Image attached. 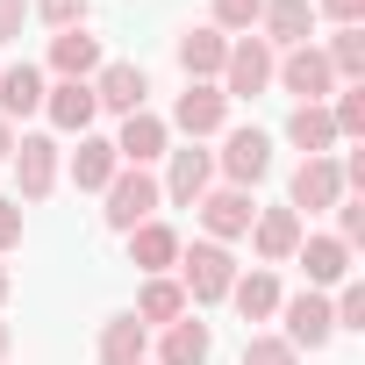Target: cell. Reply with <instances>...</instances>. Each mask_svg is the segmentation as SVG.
<instances>
[{
  "mask_svg": "<svg viewBox=\"0 0 365 365\" xmlns=\"http://www.w3.org/2000/svg\"><path fill=\"white\" fill-rule=\"evenodd\" d=\"M230 279H237L230 244H194V251H179V294H187V301H230Z\"/></svg>",
  "mask_w": 365,
  "mask_h": 365,
  "instance_id": "1",
  "label": "cell"
},
{
  "mask_svg": "<svg viewBox=\"0 0 365 365\" xmlns=\"http://www.w3.org/2000/svg\"><path fill=\"white\" fill-rule=\"evenodd\" d=\"M272 79L294 93V108H322V101L336 93V72H329V58H322L315 43H294V51L272 65Z\"/></svg>",
  "mask_w": 365,
  "mask_h": 365,
  "instance_id": "2",
  "label": "cell"
},
{
  "mask_svg": "<svg viewBox=\"0 0 365 365\" xmlns=\"http://www.w3.org/2000/svg\"><path fill=\"white\" fill-rule=\"evenodd\" d=\"M158 201H165V194H158V179H150V172H136V165H122V172L108 179V208H101V215H108V230H122V237H129L136 222H150V215H158Z\"/></svg>",
  "mask_w": 365,
  "mask_h": 365,
  "instance_id": "3",
  "label": "cell"
},
{
  "mask_svg": "<svg viewBox=\"0 0 365 365\" xmlns=\"http://www.w3.org/2000/svg\"><path fill=\"white\" fill-rule=\"evenodd\" d=\"M272 43H258V36H237L230 43V58H222V101H251V93H265L272 86Z\"/></svg>",
  "mask_w": 365,
  "mask_h": 365,
  "instance_id": "4",
  "label": "cell"
},
{
  "mask_svg": "<svg viewBox=\"0 0 365 365\" xmlns=\"http://www.w3.org/2000/svg\"><path fill=\"white\" fill-rule=\"evenodd\" d=\"M336 201H344L336 158H301L294 179H287V208H294V215H322V208H336Z\"/></svg>",
  "mask_w": 365,
  "mask_h": 365,
  "instance_id": "5",
  "label": "cell"
},
{
  "mask_svg": "<svg viewBox=\"0 0 365 365\" xmlns=\"http://www.w3.org/2000/svg\"><path fill=\"white\" fill-rule=\"evenodd\" d=\"M215 165H222V179H230V187H258V179L272 172V136L265 129H230L222 136V150H215Z\"/></svg>",
  "mask_w": 365,
  "mask_h": 365,
  "instance_id": "6",
  "label": "cell"
},
{
  "mask_svg": "<svg viewBox=\"0 0 365 365\" xmlns=\"http://www.w3.org/2000/svg\"><path fill=\"white\" fill-rule=\"evenodd\" d=\"M201 230H208V244H230V237H251V222H258V201L244 194V187H208L201 201Z\"/></svg>",
  "mask_w": 365,
  "mask_h": 365,
  "instance_id": "7",
  "label": "cell"
},
{
  "mask_svg": "<svg viewBox=\"0 0 365 365\" xmlns=\"http://www.w3.org/2000/svg\"><path fill=\"white\" fill-rule=\"evenodd\" d=\"M279 315H287V344H294V351H322V344L336 336V315H329V301H322L315 287H308V294H287Z\"/></svg>",
  "mask_w": 365,
  "mask_h": 365,
  "instance_id": "8",
  "label": "cell"
},
{
  "mask_svg": "<svg viewBox=\"0 0 365 365\" xmlns=\"http://www.w3.org/2000/svg\"><path fill=\"white\" fill-rule=\"evenodd\" d=\"M215 187V150H201V143H187V150H172V172H165V201L172 208H194L201 194Z\"/></svg>",
  "mask_w": 365,
  "mask_h": 365,
  "instance_id": "9",
  "label": "cell"
},
{
  "mask_svg": "<svg viewBox=\"0 0 365 365\" xmlns=\"http://www.w3.org/2000/svg\"><path fill=\"white\" fill-rule=\"evenodd\" d=\"M230 122V101H222V86H208V79H187V93H179V108H172V122L165 129H187L194 143L201 136H215Z\"/></svg>",
  "mask_w": 365,
  "mask_h": 365,
  "instance_id": "10",
  "label": "cell"
},
{
  "mask_svg": "<svg viewBox=\"0 0 365 365\" xmlns=\"http://www.w3.org/2000/svg\"><path fill=\"white\" fill-rule=\"evenodd\" d=\"M15 179H22V194L15 201H51V187H58V143L51 136H15Z\"/></svg>",
  "mask_w": 365,
  "mask_h": 365,
  "instance_id": "11",
  "label": "cell"
},
{
  "mask_svg": "<svg viewBox=\"0 0 365 365\" xmlns=\"http://www.w3.org/2000/svg\"><path fill=\"white\" fill-rule=\"evenodd\" d=\"M43 115H51V129H65V136H86L93 129V79H58V86H43Z\"/></svg>",
  "mask_w": 365,
  "mask_h": 365,
  "instance_id": "12",
  "label": "cell"
},
{
  "mask_svg": "<svg viewBox=\"0 0 365 365\" xmlns=\"http://www.w3.org/2000/svg\"><path fill=\"white\" fill-rule=\"evenodd\" d=\"M179 251H187V244H179V230H172V222H158V215L129 230V265H136V272H150V279H158V272H172V265H179Z\"/></svg>",
  "mask_w": 365,
  "mask_h": 365,
  "instance_id": "13",
  "label": "cell"
},
{
  "mask_svg": "<svg viewBox=\"0 0 365 365\" xmlns=\"http://www.w3.org/2000/svg\"><path fill=\"white\" fill-rule=\"evenodd\" d=\"M165 143H172V129H165V115H150V108H136V115H122V136H115V158L143 172L150 158H165Z\"/></svg>",
  "mask_w": 365,
  "mask_h": 365,
  "instance_id": "14",
  "label": "cell"
},
{
  "mask_svg": "<svg viewBox=\"0 0 365 365\" xmlns=\"http://www.w3.org/2000/svg\"><path fill=\"white\" fill-rule=\"evenodd\" d=\"M143 93H150L143 65H101L93 72V108H108V115H136Z\"/></svg>",
  "mask_w": 365,
  "mask_h": 365,
  "instance_id": "15",
  "label": "cell"
},
{
  "mask_svg": "<svg viewBox=\"0 0 365 365\" xmlns=\"http://www.w3.org/2000/svg\"><path fill=\"white\" fill-rule=\"evenodd\" d=\"M251 251H258L265 265H287V258L301 251V215H294V208H258V222H251Z\"/></svg>",
  "mask_w": 365,
  "mask_h": 365,
  "instance_id": "16",
  "label": "cell"
},
{
  "mask_svg": "<svg viewBox=\"0 0 365 365\" xmlns=\"http://www.w3.org/2000/svg\"><path fill=\"white\" fill-rule=\"evenodd\" d=\"M301 272H308V287L322 294V287H344L351 279V244H336V237H301Z\"/></svg>",
  "mask_w": 365,
  "mask_h": 365,
  "instance_id": "17",
  "label": "cell"
},
{
  "mask_svg": "<svg viewBox=\"0 0 365 365\" xmlns=\"http://www.w3.org/2000/svg\"><path fill=\"white\" fill-rule=\"evenodd\" d=\"M258 43H272V51H294V43H308V29H315V8L308 0H265V15H258Z\"/></svg>",
  "mask_w": 365,
  "mask_h": 365,
  "instance_id": "18",
  "label": "cell"
},
{
  "mask_svg": "<svg viewBox=\"0 0 365 365\" xmlns=\"http://www.w3.org/2000/svg\"><path fill=\"white\" fill-rule=\"evenodd\" d=\"M115 172H122L115 136H79V150H72V187H79V194H108Z\"/></svg>",
  "mask_w": 365,
  "mask_h": 365,
  "instance_id": "19",
  "label": "cell"
},
{
  "mask_svg": "<svg viewBox=\"0 0 365 365\" xmlns=\"http://www.w3.org/2000/svg\"><path fill=\"white\" fill-rule=\"evenodd\" d=\"M51 72L58 79H93L101 72V36H86V22L79 29H58L51 36Z\"/></svg>",
  "mask_w": 365,
  "mask_h": 365,
  "instance_id": "20",
  "label": "cell"
},
{
  "mask_svg": "<svg viewBox=\"0 0 365 365\" xmlns=\"http://www.w3.org/2000/svg\"><path fill=\"white\" fill-rule=\"evenodd\" d=\"M230 301H237V315L244 322H265V315H279V279H272V265H251V272H237L230 279Z\"/></svg>",
  "mask_w": 365,
  "mask_h": 365,
  "instance_id": "21",
  "label": "cell"
},
{
  "mask_svg": "<svg viewBox=\"0 0 365 365\" xmlns=\"http://www.w3.org/2000/svg\"><path fill=\"white\" fill-rule=\"evenodd\" d=\"M222 58H230V36L222 29H187V36H179V72H187V79H222Z\"/></svg>",
  "mask_w": 365,
  "mask_h": 365,
  "instance_id": "22",
  "label": "cell"
},
{
  "mask_svg": "<svg viewBox=\"0 0 365 365\" xmlns=\"http://www.w3.org/2000/svg\"><path fill=\"white\" fill-rule=\"evenodd\" d=\"M187 308H194V301L179 294V279H165V272H158V279H143V294H136V308H129V315H136L143 329H172Z\"/></svg>",
  "mask_w": 365,
  "mask_h": 365,
  "instance_id": "23",
  "label": "cell"
},
{
  "mask_svg": "<svg viewBox=\"0 0 365 365\" xmlns=\"http://www.w3.org/2000/svg\"><path fill=\"white\" fill-rule=\"evenodd\" d=\"M143 351H150V329L136 315H108L101 322V365H143Z\"/></svg>",
  "mask_w": 365,
  "mask_h": 365,
  "instance_id": "24",
  "label": "cell"
},
{
  "mask_svg": "<svg viewBox=\"0 0 365 365\" xmlns=\"http://www.w3.org/2000/svg\"><path fill=\"white\" fill-rule=\"evenodd\" d=\"M43 108V72L36 65H8L0 72V122H22Z\"/></svg>",
  "mask_w": 365,
  "mask_h": 365,
  "instance_id": "25",
  "label": "cell"
},
{
  "mask_svg": "<svg viewBox=\"0 0 365 365\" xmlns=\"http://www.w3.org/2000/svg\"><path fill=\"white\" fill-rule=\"evenodd\" d=\"M208 351H215L208 322H194V315H179V322L165 329V344H158V365H208Z\"/></svg>",
  "mask_w": 365,
  "mask_h": 365,
  "instance_id": "26",
  "label": "cell"
},
{
  "mask_svg": "<svg viewBox=\"0 0 365 365\" xmlns=\"http://www.w3.org/2000/svg\"><path fill=\"white\" fill-rule=\"evenodd\" d=\"M287 143H294L301 158H329V143H336L329 108H294V115H287Z\"/></svg>",
  "mask_w": 365,
  "mask_h": 365,
  "instance_id": "27",
  "label": "cell"
},
{
  "mask_svg": "<svg viewBox=\"0 0 365 365\" xmlns=\"http://www.w3.org/2000/svg\"><path fill=\"white\" fill-rule=\"evenodd\" d=\"M322 58H329V72H336L344 86H358V79H365V29H336Z\"/></svg>",
  "mask_w": 365,
  "mask_h": 365,
  "instance_id": "28",
  "label": "cell"
},
{
  "mask_svg": "<svg viewBox=\"0 0 365 365\" xmlns=\"http://www.w3.org/2000/svg\"><path fill=\"white\" fill-rule=\"evenodd\" d=\"M258 15H265V0H215V22H208V29H222V36H230V29H237V36H251V29H258Z\"/></svg>",
  "mask_w": 365,
  "mask_h": 365,
  "instance_id": "29",
  "label": "cell"
},
{
  "mask_svg": "<svg viewBox=\"0 0 365 365\" xmlns=\"http://www.w3.org/2000/svg\"><path fill=\"white\" fill-rule=\"evenodd\" d=\"M329 122H336V136H365V86H344L336 108H329Z\"/></svg>",
  "mask_w": 365,
  "mask_h": 365,
  "instance_id": "30",
  "label": "cell"
},
{
  "mask_svg": "<svg viewBox=\"0 0 365 365\" xmlns=\"http://www.w3.org/2000/svg\"><path fill=\"white\" fill-rule=\"evenodd\" d=\"M244 365H301V351L287 336H244Z\"/></svg>",
  "mask_w": 365,
  "mask_h": 365,
  "instance_id": "31",
  "label": "cell"
},
{
  "mask_svg": "<svg viewBox=\"0 0 365 365\" xmlns=\"http://www.w3.org/2000/svg\"><path fill=\"white\" fill-rule=\"evenodd\" d=\"M329 315H336V329H365V287L344 279V294L329 301Z\"/></svg>",
  "mask_w": 365,
  "mask_h": 365,
  "instance_id": "32",
  "label": "cell"
},
{
  "mask_svg": "<svg viewBox=\"0 0 365 365\" xmlns=\"http://www.w3.org/2000/svg\"><path fill=\"white\" fill-rule=\"evenodd\" d=\"M29 15H36V22H51V29H79V22H86V0H36Z\"/></svg>",
  "mask_w": 365,
  "mask_h": 365,
  "instance_id": "33",
  "label": "cell"
},
{
  "mask_svg": "<svg viewBox=\"0 0 365 365\" xmlns=\"http://www.w3.org/2000/svg\"><path fill=\"white\" fill-rule=\"evenodd\" d=\"M358 237H365V201L344 194V201H336V244H358Z\"/></svg>",
  "mask_w": 365,
  "mask_h": 365,
  "instance_id": "34",
  "label": "cell"
},
{
  "mask_svg": "<svg viewBox=\"0 0 365 365\" xmlns=\"http://www.w3.org/2000/svg\"><path fill=\"white\" fill-rule=\"evenodd\" d=\"M308 8H315V15H329L336 29H358V22H365V0H308Z\"/></svg>",
  "mask_w": 365,
  "mask_h": 365,
  "instance_id": "35",
  "label": "cell"
},
{
  "mask_svg": "<svg viewBox=\"0 0 365 365\" xmlns=\"http://www.w3.org/2000/svg\"><path fill=\"white\" fill-rule=\"evenodd\" d=\"M22 22H29V0H0V43H15Z\"/></svg>",
  "mask_w": 365,
  "mask_h": 365,
  "instance_id": "36",
  "label": "cell"
},
{
  "mask_svg": "<svg viewBox=\"0 0 365 365\" xmlns=\"http://www.w3.org/2000/svg\"><path fill=\"white\" fill-rule=\"evenodd\" d=\"M22 244V201H0V251Z\"/></svg>",
  "mask_w": 365,
  "mask_h": 365,
  "instance_id": "37",
  "label": "cell"
},
{
  "mask_svg": "<svg viewBox=\"0 0 365 365\" xmlns=\"http://www.w3.org/2000/svg\"><path fill=\"white\" fill-rule=\"evenodd\" d=\"M15 150V122H0V158H8Z\"/></svg>",
  "mask_w": 365,
  "mask_h": 365,
  "instance_id": "38",
  "label": "cell"
},
{
  "mask_svg": "<svg viewBox=\"0 0 365 365\" xmlns=\"http://www.w3.org/2000/svg\"><path fill=\"white\" fill-rule=\"evenodd\" d=\"M8 287H15V272H8V265H0V301H8Z\"/></svg>",
  "mask_w": 365,
  "mask_h": 365,
  "instance_id": "39",
  "label": "cell"
},
{
  "mask_svg": "<svg viewBox=\"0 0 365 365\" xmlns=\"http://www.w3.org/2000/svg\"><path fill=\"white\" fill-rule=\"evenodd\" d=\"M8 344H15V329H8V322H0V358H8Z\"/></svg>",
  "mask_w": 365,
  "mask_h": 365,
  "instance_id": "40",
  "label": "cell"
}]
</instances>
